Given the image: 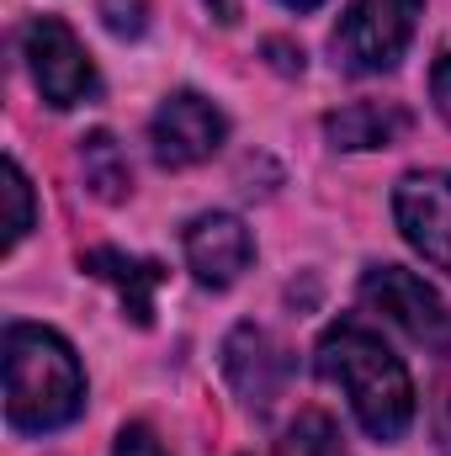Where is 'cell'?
I'll return each mask as SVG.
<instances>
[{
	"label": "cell",
	"mask_w": 451,
	"mask_h": 456,
	"mask_svg": "<svg viewBox=\"0 0 451 456\" xmlns=\"http://www.w3.org/2000/svg\"><path fill=\"white\" fill-rule=\"evenodd\" d=\"M319 371L350 398V409L372 441H382V446L404 441V430L414 419V382L377 330H366L356 319L330 324L319 340Z\"/></svg>",
	"instance_id": "cell-1"
},
{
	"label": "cell",
	"mask_w": 451,
	"mask_h": 456,
	"mask_svg": "<svg viewBox=\"0 0 451 456\" xmlns=\"http://www.w3.org/2000/svg\"><path fill=\"white\" fill-rule=\"evenodd\" d=\"M86 409V371L70 340L43 324L5 330V419L21 436L64 430Z\"/></svg>",
	"instance_id": "cell-2"
},
{
	"label": "cell",
	"mask_w": 451,
	"mask_h": 456,
	"mask_svg": "<svg viewBox=\"0 0 451 456\" xmlns=\"http://www.w3.org/2000/svg\"><path fill=\"white\" fill-rule=\"evenodd\" d=\"M425 0H350V11L340 16L335 37V64L345 75H388L398 69V59L414 43Z\"/></svg>",
	"instance_id": "cell-3"
},
{
	"label": "cell",
	"mask_w": 451,
	"mask_h": 456,
	"mask_svg": "<svg viewBox=\"0 0 451 456\" xmlns=\"http://www.w3.org/2000/svg\"><path fill=\"white\" fill-rule=\"evenodd\" d=\"M21 59L32 69V86L43 91L48 107H80L86 96H96V69L86 59V48L75 43V32L59 16H37L21 32Z\"/></svg>",
	"instance_id": "cell-4"
},
{
	"label": "cell",
	"mask_w": 451,
	"mask_h": 456,
	"mask_svg": "<svg viewBox=\"0 0 451 456\" xmlns=\"http://www.w3.org/2000/svg\"><path fill=\"white\" fill-rule=\"evenodd\" d=\"M361 303L372 314H382L388 324H398L409 340L420 345H451V314L447 303L436 297V287H425L414 271L404 265H372L361 276Z\"/></svg>",
	"instance_id": "cell-5"
},
{
	"label": "cell",
	"mask_w": 451,
	"mask_h": 456,
	"mask_svg": "<svg viewBox=\"0 0 451 456\" xmlns=\"http://www.w3.org/2000/svg\"><path fill=\"white\" fill-rule=\"evenodd\" d=\"M228 138V117L197 96V91H176L160 102V112L149 122V143H154V159L170 165V170H186V165H202L218 154V143Z\"/></svg>",
	"instance_id": "cell-6"
},
{
	"label": "cell",
	"mask_w": 451,
	"mask_h": 456,
	"mask_svg": "<svg viewBox=\"0 0 451 456\" xmlns=\"http://www.w3.org/2000/svg\"><path fill=\"white\" fill-rule=\"evenodd\" d=\"M393 218L404 239L451 276V175L447 170H414L393 191Z\"/></svg>",
	"instance_id": "cell-7"
},
{
	"label": "cell",
	"mask_w": 451,
	"mask_h": 456,
	"mask_svg": "<svg viewBox=\"0 0 451 456\" xmlns=\"http://www.w3.org/2000/svg\"><path fill=\"white\" fill-rule=\"evenodd\" d=\"M224 377L234 382V393L250 403V409H271L292 377V355L287 345L276 340L271 330L260 324H239L224 340Z\"/></svg>",
	"instance_id": "cell-8"
},
{
	"label": "cell",
	"mask_w": 451,
	"mask_h": 456,
	"mask_svg": "<svg viewBox=\"0 0 451 456\" xmlns=\"http://www.w3.org/2000/svg\"><path fill=\"white\" fill-rule=\"evenodd\" d=\"M250 260H255L250 228L234 213H202L186 224V265L202 287H234Z\"/></svg>",
	"instance_id": "cell-9"
},
{
	"label": "cell",
	"mask_w": 451,
	"mask_h": 456,
	"mask_svg": "<svg viewBox=\"0 0 451 456\" xmlns=\"http://www.w3.org/2000/svg\"><path fill=\"white\" fill-rule=\"evenodd\" d=\"M80 271H91L107 287H117V297H122V308H127V319L138 330L154 324V287L165 281V265L160 260H138V255H122V249H86L80 255Z\"/></svg>",
	"instance_id": "cell-10"
},
{
	"label": "cell",
	"mask_w": 451,
	"mask_h": 456,
	"mask_svg": "<svg viewBox=\"0 0 451 456\" xmlns=\"http://www.w3.org/2000/svg\"><path fill=\"white\" fill-rule=\"evenodd\" d=\"M324 133H330L335 149H350V154L388 149L409 133V112L393 107V102H356V107H340V112L324 117Z\"/></svg>",
	"instance_id": "cell-11"
},
{
	"label": "cell",
	"mask_w": 451,
	"mask_h": 456,
	"mask_svg": "<svg viewBox=\"0 0 451 456\" xmlns=\"http://www.w3.org/2000/svg\"><path fill=\"white\" fill-rule=\"evenodd\" d=\"M80 170H86V186H91L102 202H122V197L133 191V170H127V159H122V149H117L112 133H91V138L80 143Z\"/></svg>",
	"instance_id": "cell-12"
},
{
	"label": "cell",
	"mask_w": 451,
	"mask_h": 456,
	"mask_svg": "<svg viewBox=\"0 0 451 456\" xmlns=\"http://www.w3.org/2000/svg\"><path fill=\"white\" fill-rule=\"evenodd\" d=\"M276 456H350V446H345V436L335 430L330 414L303 409V414L287 425V436L276 441Z\"/></svg>",
	"instance_id": "cell-13"
},
{
	"label": "cell",
	"mask_w": 451,
	"mask_h": 456,
	"mask_svg": "<svg viewBox=\"0 0 451 456\" xmlns=\"http://www.w3.org/2000/svg\"><path fill=\"white\" fill-rule=\"evenodd\" d=\"M5 202H11V224H5V249H11L32 228V186H27V175H21L16 159H5Z\"/></svg>",
	"instance_id": "cell-14"
},
{
	"label": "cell",
	"mask_w": 451,
	"mask_h": 456,
	"mask_svg": "<svg viewBox=\"0 0 451 456\" xmlns=\"http://www.w3.org/2000/svg\"><path fill=\"white\" fill-rule=\"evenodd\" d=\"M430 425H436V441L451 456V345H441V366H436V382H430Z\"/></svg>",
	"instance_id": "cell-15"
},
{
	"label": "cell",
	"mask_w": 451,
	"mask_h": 456,
	"mask_svg": "<svg viewBox=\"0 0 451 456\" xmlns=\"http://www.w3.org/2000/svg\"><path fill=\"white\" fill-rule=\"evenodd\" d=\"M96 11H102L112 37H138L149 27V0H102Z\"/></svg>",
	"instance_id": "cell-16"
},
{
	"label": "cell",
	"mask_w": 451,
	"mask_h": 456,
	"mask_svg": "<svg viewBox=\"0 0 451 456\" xmlns=\"http://www.w3.org/2000/svg\"><path fill=\"white\" fill-rule=\"evenodd\" d=\"M112 456H170L160 446V436L149 430V425H127L122 436H117V452Z\"/></svg>",
	"instance_id": "cell-17"
},
{
	"label": "cell",
	"mask_w": 451,
	"mask_h": 456,
	"mask_svg": "<svg viewBox=\"0 0 451 456\" xmlns=\"http://www.w3.org/2000/svg\"><path fill=\"white\" fill-rule=\"evenodd\" d=\"M430 96H436V112L451 122V53H441L430 69Z\"/></svg>",
	"instance_id": "cell-18"
},
{
	"label": "cell",
	"mask_w": 451,
	"mask_h": 456,
	"mask_svg": "<svg viewBox=\"0 0 451 456\" xmlns=\"http://www.w3.org/2000/svg\"><path fill=\"white\" fill-rule=\"evenodd\" d=\"M266 53H271V64H276V69H287V75H292V69H303V53H292L287 43H266Z\"/></svg>",
	"instance_id": "cell-19"
},
{
	"label": "cell",
	"mask_w": 451,
	"mask_h": 456,
	"mask_svg": "<svg viewBox=\"0 0 451 456\" xmlns=\"http://www.w3.org/2000/svg\"><path fill=\"white\" fill-rule=\"evenodd\" d=\"M202 5H208L224 27H228V21H239V0H202Z\"/></svg>",
	"instance_id": "cell-20"
},
{
	"label": "cell",
	"mask_w": 451,
	"mask_h": 456,
	"mask_svg": "<svg viewBox=\"0 0 451 456\" xmlns=\"http://www.w3.org/2000/svg\"><path fill=\"white\" fill-rule=\"evenodd\" d=\"M282 5H287V11H314L319 0H282Z\"/></svg>",
	"instance_id": "cell-21"
}]
</instances>
